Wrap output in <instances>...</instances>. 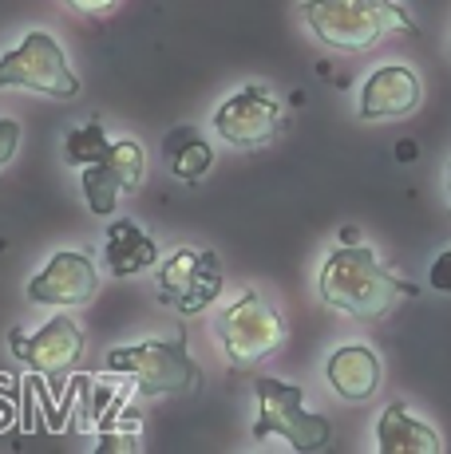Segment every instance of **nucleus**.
<instances>
[{"instance_id": "nucleus-2", "label": "nucleus", "mask_w": 451, "mask_h": 454, "mask_svg": "<svg viewBox=\"0 0 451 454\" xmlns=\"http://www.w3.org/2000/svg\"><path fill=\"white\" fill-rule=\"evenodd\" d=\"M301 16L309 32L336 51H368L392 32H420L396 0H305Z\"/></svg>"}, {"instance_id": "nucleus-14", "label": "nucleus", "mask_w": 451, "mask_h": 454, "mask_svg": "<svg viewBox=\"0 0 451 454\" xmlns=\"http://www.w3.org/2000/svg\"><path fill=\"white\" fill-rule=\"evenodd\" d=\"M376 450L380 454H439L444 439L423 419L407 411V403H388L376 419Z\"/></svg>"}, {"instance_id": "nucleus-11", "label": "nucleus", "mask_w": 451, "mask_h": 454, "mask_svg": "<svg viewBox=\"0 0 451 454\" xmlns=\"http://www.w3.org/2000/svg\"><path fill=\"white\" fill-rule=\"evenodd\" d=\"M95 293H99V269L80 249H59L28 281V301L48 309H80L95 301Z\"/></svg>"}, {"instance_id": "nucleus-19", "label": "nucleus", "mask_w": 451, "mask_h": 454, "mask_svg": "<svg viewBox=\"0 0 451 454\" xmlns=\"http://www.w3.org/2000/svg\"><path fill=\"white\" fill-rule=\"evenodd\" d=\"M16 146H20V123L16 119H0V170L12 162Z\"/></svg>"}, {"instance_id": "nucleus-1", "label": "nucleus", "mask_w": 451, "mask_h": 454, "mask_svg": "<svg viewBox=\"0 0 451 454\" xmlns=\"http://www.w3.org/2000/svg\"><path fill=\"white\" fill-rule=\"evenodd\" d=\"M317 293L328 309L357 320H384L404 296H420L412 281L388 273L376 253L360 241H341L328 253L317 277Z\"/></svg>"}, {"instance_id": "nucleus-22", "label": "nucleus", "mask_w": 451, "mask_h": 454, "mask_svg": "<svg viewBox=\"0 0 451 454\" xmlns=\"http://www.w3.org/2000/svg\"><path fill=\"white\" fill-rule=\"evenodd\" d=\"M447 194H451V170H447Z\"/></svg>"}, {"instance_id": "nucleus-20", "label": "nucleus", "mask_w": 451, "mask_h": 454, "mask_svg": "<svg viewBox=\"0 0 451 454\" xmlns=\"http://www.w3.org/2000/svg\"><path fill=\"white\" fill-rule=\"evenodd\" d=\"M431 289L451 293V249L439 253V257H436V265H431Z\"/></svg>"}, {"instance_id": "nucleus-4", "label": "nucleus", "mask_w": 451, "mask_h": 454, "mask_svg": "<svg viewBox=\"0 0 451 454\" xmlns=\"http://www.w3.org/2000/svg\"><path fill=\"white\" fill-rule=\"evenodd\" d=\"M218 340L226 348L230 368L246 372L281 352L285 340H289V328H285L281 312L262 293L246 289L233 304H226V312L218 317Z\"/></svg>"}, {"instance_id": "nucleus-21", "label": "nucleus", "mask_w": 451, "mask_h": 454, "mask_svg": "<svg viewBox=\"0 0 451 454\" xmlns=\"http://www.w3.org/2000/svg\"><path fill=\"white\" fill-rule=\"evenodd\" d=\"M67 8H75V12H91V16H103V12H115L123 0H64Z\"/></svg>"}, {"instance_id": "nucleus-3", "label": "nucleus", "mask_w": 451, "mask_h": 454, "mask_svg": "<svg viewBox=\"0 0 451 454\" xmlns=\"http://www.w3.org/2000/svg\"><path fill=\"white\" fill-rule=\"evenodd\" d=\"M107 372L135 383L138 395H194L202 391V372L186 352V332L175 340H143V344L111 348Z\"/></svg>"}, {"instance_id": "nucleus-18", "label": "nucleus", "mask_w": 451, "mask_h": 454, "mask_svg": "<svg viewBox=\"0 0 451 454\" xmlns=\"http://www.w3.org/2000/svg\"><path fill=\"white\" fill-rule=\"evenodd\" d=\"M16 423V380L8 372H0V431Z\"/></svg>"}, {"instance_id": "nucleus-15", "label": "nucleus", "mask_w": 451, "mask_h": 454, "mask_svg": "<svg viewBox=\"0 0 451 454\" xmlns=\"http://www.w3.org/2000/svg\"><path fill=\"white\" fill-rule=\"evenodd\" d=\"M103 261H107L111 277H138L151 265H159V246L146 238L143 230L123 217L107 230V241H103Z\"/></svg>"}, {"instance_id": "nucleus-17", "label": "nucleus", "mask_w": 451, "mask_h": 454, "mask_svg": "<svg viewBox=\"0 0 451 454\" xmlns=\"http://www.w3.org/2000/svg\"><path fill=\"white\" fill-rule=\"evenodd\" d=\"M107 130H103V123H88V127H80V130H72L67 135V146H64V159H67V166H88V162H95L103 151H107Z\"/></svg>"}, {"instance_id": "nucleus-9", "label": "nucleus", "mask_w": 451, "mask_h": 454, "mask_svg": "<svg viewBox=\"0 0 451 454\" xmlns=\"http://www.w3.org/2000/svg\"><path fill=\"white\" fill-rule=\"evenodd\" d=\"M8 344H12L16 360H24L36 375H44L51 383V395H59L67 372H72L75 360L83 356V328L75 325L67 312H56V317H51L44 328L32 332V336L8 332Z\"/></svg>"}, {"instance_id": "nucleus-7", "label": "nucleus", "mask_w": 451, "mask_h": 454, "mask_svg": "<svg viewBox=\"0 0 451 454\" xmlns=\"http://www.w3.org/2000/svg\"><path fill=\"white\" fill-rule=\"evenodd\" d=\"M159 301L170 304L182 317H198L222 296L226 273L214 249H175L154 269Z\"/></svg>"}, {"instance_id": "nucleus-13", "label": "nucleus", "mask_w": 451, "mask_h": 454, "mask_svg": "<svg viewBox=\"0 0 451 454\" xmlns=\"http://www.w3.org/2000/svg\"><path fill=\"white\" fill-rule=\"evenodd\" d=\"M325 380L344 403H368L384 383V364L372 348L364 344H344L328 356L325 364Z\"/></svg>"}, {"instance_id": "nucleus-12", "label": "nucleus", "mask_w": 451, "mask_h": 454, "mask_svg": "<svg viewBox=\"0 0 451 454\" xmlns=\"http://www.w3.org/2000/svg\"><path fill=\"white\" fill-rule=\"evenodd\" d=\"M420 99H423L420 75L404 64H384L360 87V119H368V123H376V119H404L420 107Z\"/></svg>"}, {"instance_id": "nucleus-10", "label": "nucleus", "mask_w": 451, "mask_h": 454, "mask_svg": "<svg viewBox=\"0 0 451 454\" xmlns=\"http://www.w3.org/2000/svg\"><path fill=\"white\" fill-rule=\"evenodd\" d=\"M146 174V151L138 138H119L95 162L83 166V198L95 217L115 214L119 198L131 194Z\"/></svg>"}, {"instance_id": "nucleus-5", "label": "nucleus", "mask_w": 451, "mask_h": 454, "mask_svg": "<svg viewBox=\"0 0 451 454\" xmlns=\"http://www.w3.org/2000/svg\"><path fill=\"white\" fill-rule=\"evenodd\" d=\"M254 399H257V423H254L257 442L281 434V439L301 454H313V450L328 447V439H333L328 419L305 411V391H301L297 383L273 380V375H257Z\"/></svg>"}, {"instance_id": "nucleus-16", "label": "nucleus", "mask_w": 451, "mask_h": 454, "mask_svg": "<svg viewBox=\"0 0 451 454\" xmlns=\"http://www.w3.org/2000/svg\"><path fill=\"white\" fill-rule=\"evenodd\" d=\"M167 151H170V170H175V178H182V182H198L214 162V151L198 138V130H186V127H178L175 135L167 138Z\"/></svg>"}, {"instance_id": "nucleus-8", "label": "nucleus", "mask_w": 451, "mask_h": 454, "mask_svg": "<svg viewBox=\"0 0 451 454\" xmlns=\"http://www.w3.org/2000/svg\"><path fill=\"white\" fill-rule=\"evenodd\" d=\"M281 127H285V107L257 83H246L230 99H222L218 111H214V130L233 151H262V146L273 143Z\"/></svg>"}, {"instance_id": "nucleus-6", "label": "nucleus", "mask_w": 451, "mask_h": 454, "mask_svg": "<svg viewBox=\"0 0 451 454\" xmlns=\"http://www.w3.org/2000/svg\"><path fill=\"white\" fill-rule=\"evenodd\" d=\"M0 87H24V91L51 95V99L80 95V80L51 32H28L20 48L0 56Z\"/></svg>"}]
</instances>
